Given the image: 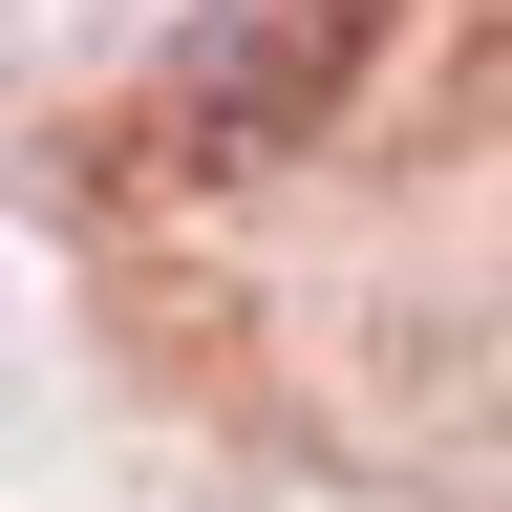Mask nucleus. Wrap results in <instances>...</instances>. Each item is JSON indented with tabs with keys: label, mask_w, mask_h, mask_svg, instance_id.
Instances as JSON below:
<instances>
[{
	"label": "nucleus",
	"mask_w": 512,
	"mask_h": 512,
	"mask_svg": "<svg viewBox=\"0 0 512 512\" xmlns=\"http://www.w3.org/2000/svg\"><path fill=\"white\" fill-rule=\"evenodd\" d=\"M342 43H363V0H235V22L171 64L192 150H299V128L342 107Z\"/></svg>",
	"instance_id": "1"
}]
</instances>
